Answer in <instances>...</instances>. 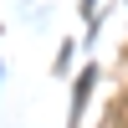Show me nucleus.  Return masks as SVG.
<instances>
[{
    "label": "nucleus",
    "mask_w": 128,
    "mask_h": 128,
    "mask_svg": "<svg viewBox=\"0 0 128 128\" xmlns=\"http://www.w3.org/2000/svg\"><path fill=\"white\" fill-rule=\"evenodd\" d=\"M92 82H98V67H87V72L77 77V87H72V113H67V123H72V128H77V123H82V113H87V98H92Z\"/></svg>",
    "instance_id": "f257e3e1"
},
{
    "label": "nucleus",
    "mask_w": 128,
    "mask_h": 128,
    "mask_svg": "<svg viewBox=\"0 0 128 128\" xmlns=\"http://www.w3.org/2000/svg\"><path fill=\"white\" fill-rule=\"evenodd\" d=\"M113 128H128V98L118 102V108H113Z\"/></svg>",
    "instance_id": "f03ea898"
},
{
    "label": "nucleus",
    "mask_w": 128,
    "mask_h": 128,
    "mask_svg": "<svg viewBox=\"0 0 128 128\" xmlns=\"http://www.w3.org/2000/svg\"><path fill=\"white\" fill-rule=\"evenodd\" d=\"M92 5H98V0H82V16H87V31L98 36V20H92Z\"/></svg>",
    "instance_id": "7ed1b4c3"
}]
</instances>
